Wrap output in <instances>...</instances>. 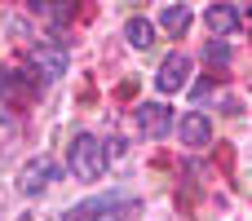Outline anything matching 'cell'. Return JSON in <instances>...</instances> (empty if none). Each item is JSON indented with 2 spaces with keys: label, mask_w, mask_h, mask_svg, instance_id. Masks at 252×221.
<instances>
[{
  "label": "cell",
  "mask_w": 252,
  "mask_h": 221,
  "mask_svg": "<svg viewBox=\"0 0 252 221\" xmlns=\"http://www.w3.org/2000/svg\"><path fill=\"white\" fill-rule=\"evenodd\" d=\"M186 71H190V58H186V53H168L164 66L155 71V89H159V93H177V89L186 84Z\"/></svg>",
  "instance_id": "5b68a950"
},
{
  "label": "cell",
  "mask_w": 252,
  "mask_h": 221,
  "mask_svg": "<svg viewBox=\"0 0 252 221\" xmlns=\"http://www.w3.org/2000/svg\"><path fill=\"white\" fill-rule=\"evenodd\" d=\"M173 124H177V120H173V111H168L164 102H142V106H137V128H142L146 137L159 142V137H168Z\"/></svg>",
  "instance_id": "7a4b0ae2"
},
{
  "label": "cell",
  "mask_w": 252,
  "mask_h": 221,
  "mask_svg": "<svg viewBox=\"0 0 252 221\" xmlns=\"http://www.w3.org/2000/svg\"><path fill=\"white\" fill-rule=\"evenodd\" d=\"M204 58H208L213 66H226V62H230V44H226V40H208Z\"/></svg>",
  "instance_id": "8fae6325"
},
{
  "label": "cell",
  "mask_w": 252,
  "mask_h": 221,
  "mask_svg": "<svg viewBox=\"0 0 252 221\" xmlns=\"http://www.w3.org/2000/svg\"><path fill=\"white\" fill-rule=\"evenodd\" d=\"M124 40H128L133 49H151V44H155V27H151V18H137V13H133V18L124 22Z\"/></svg>",
  "instance_id": "9c48e42d"
},
{
  "label": "cell",
  "mask_w": 252,
  "mask_h": 221,
  "mask_svg": "<svg viewBox=\"0 0 252 221\" xmlns=\"http://www.w3.org/2000/svg\"><path fill=\"white\" fill-rule=\"evenodd\" d=\"M190 4H164V13H159V27L168 31V35H186L190 31Z\"/></svg>",
  "instance_id": "ba28073f"
},
{
  "label": "cell",
  "mask_w": 252,
  "mask_h": 221,
  "mask_svg": "<svg viewBox=\"0 0 252 221\" xmlns=\"http://www.w3.org/2000/svg\"><path fill=\"white\" fill-rule=\"evenodd\" d=\"M106 142L97 137V133H80L75 142H71V173L80 177V182H97L102 173H106Z\"/></svg>",
  "instance_id": "6da1fadb"
},
{
  "label": "cell",
  "mask_w": 252,
  "mask_h": 221,
  "mask_svg": "<svg viewBox=\"0 0 252 221\" xmlns=\"http://www.w3.org/2000/svg\"><path fill=\"white\" fill-rule=\"evenodd\" d=\"M115 208H120L115 195H106V199H89V204H75V208L66 213V221H102V217H111Z\"/></svg>",
  "instance_id": "52a82bcc"
},
{
  "label": "cell",
  "mask_w": 252,
  "mask_h": 221,
  "mask_svg": "<svg viewBox=\"0 0 252 221\" xmlns=\"http://www.w3.org/2000/svg\"><path fill=\"white\" fill-rule=\"evenodd\" d=\"M177 137H182L190 151H204V146L213 142V120H208L204 111H190V115L177 120Z\"/></svg>",
  "instance_id": "277c9868"
},
{
  "label": "cell",
  "mask_w": 252,
  "mask_h": 221,
  "mask_svg": "<svg viewBox=\"0 0 252 221\" xmlns=\"http://www.w3.org/2000/svg\"><path fill=\"white\" fill-rule=\"evenodd\" d=\"M4 89H9V71L0 66V97H4Z\"/></svg>",
  "instance_id": "5bb4252c"
},
{
  "label": "cell",
  "mask_w": 252,
  "mask_h": 221,
  "mask_svg": "<svg viewBox=\"0 0 252 221\" xmlns=\"http://www.w3.org/2000/svg\"><path fill=\"white\" fill-rule=\"evenodd\" d=\"M239 22H244V13H239V4H208L204 9V27L213 31V35H230V31H239Z\"/></svg>",
  "instance_id": "8992f818"
},
{
  "label": "cell",
  "mask_w": 252,
  "mask_h": 221,
  "mask_svg": "<svg viewBox=\"0 0 252 221\" xmlns=\"http://www.w3.org/2000/svg\"><path fill=\"white\" fill-rule=\"evenodd\" d=\"M213 93H217V89H213V80H199V84L190 89V97H195V102H213Z\"/></svg>",
  "instance_id": "7c38bea8"
},
{
  "label": "cell",
  "mask_w": 252,
  "mask_h": 221,
  "mask_svg": "<svg viewBox=\"0 0 252 221\" xmlns=\"http://www.w3.org/2000/svg\"><path fill=\"white\" fill-rule=\"evenodd\" d=\"M124 151H128V142H124V137H111V142H106V155H111V159H120Z\"/></svg>",
  "instance_id": "4fadbf2b"
},
{
  "label": "cell",
  "mask_w": 252,
  "mask_h": 221,
  "mask_svg": "<svg viewBox=\"0 0 252 221\" xmlns=\"http://www.w3.org/2000/svg\"><path fill=\"white\" fill-rule=\"evenodd\" d=\"M53 177H58V164H53V159H44V155H35V159L22 168L18 186H22V195H44V190L53 186Z\"/></svg>",
  "instance_id": "3957f363"
},
{
  "label": "cell",
  "mask_w": 252,
  "mask_h": 221,
  "mask_svg": "<svg viewBox=\"0 0 252 221\" xmlns=\"http://www.w3.org/2000/svg\"><path fill=\"white\" fill-rule=\"evenodd\" d=\"M35 62H40L44 80H53V75H62V71H66V53H62V49H40V53H35Z\"/></svg>",
  "instance_id": "30bf717a"
}]
</instances>
